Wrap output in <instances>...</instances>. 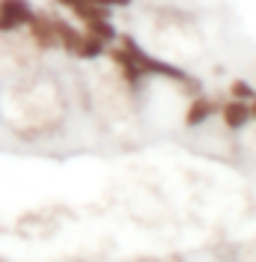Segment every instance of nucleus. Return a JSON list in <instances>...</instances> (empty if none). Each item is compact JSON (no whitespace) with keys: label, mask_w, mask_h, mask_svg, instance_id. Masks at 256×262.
<instances>
[{"label":"nucleus","mask_w":256,"mask_h":262,"mask_svg":"<svg viewBox=\"0 0 256 262\" xmlns=\"http://www.w3.org/2000/svg\"><path fill=\"white\" fill-rule=\"evenodd\" d=\"M229 98H236V101H253L256 98V86L250 81L239 78V81L229 83Z\"/></svg>","instance_id":"obj_5"},{"label":"nucleus","mask_w":256,"mask_h":262,"mask_svg":"<svg viewBox=\"0 0 256 262\" xmlns=\"http://www.w3.org/2000/svg\"><path fill=\"white\" fill-rule=\"evenodd\" d=\"M218 111H221V101H215V98L197 93V96L188 101V111H185V125H188V128H200V125H203V122H208L211 116H218Z\"/></svg>","instance_id":"obj_4"},{"label":"nucleus","mask_w":256,"mask_h":262,"mask_svg":"<svg viewBox=\"0 0 256 262\" xmlns=\"http://www.w3.org/2000/svg\"><path fill=\"white\" fill-rule=\"evenodd\" d=\"M42 57L24 30L0 33V86H18L42 75Z\"/></svg>","instance_id":"obj_1"},{"label":"nucleus","mask_w":256,"mask_h":262,"mask_svg":"<svg viewBox=\"0 0 256 262\" xmlns=\"http://www.w3.org/2000/svg\"><path fill=\"white\" fill-rule=\"evenodd\" d=\"M250 116H253V119H256V98H253V101H250Z\"/></svg>","instance_id":"obj_6"},{"label":"nucleus","mask_w":256,"mask_h":262,"mask_svg":"<svg viewBox=\"0 0 256 262\" xmlns=\"http://www.w3.org/2000/svg\"><path fill=\"white\" fill-rule=\"evenodd\" d=\"M218 116H221V122H224L226 131H241L244 125L253 122V116H250V101H236V98L221 101Z\"/></svg>","instance_id":"obj_3"},{"label":"nucleus","mask_w":256,"mask_h":262,"mask_svg":"<svg viewBox=\"0 0 256 262\" xmlns=\"http://www.w3.org/2000/svg\"><path fill=\"white\" fill-rule=\"evenodd\" d=\"M33 6L30 0H0V33H18L30 24Z\"/></svg>","instance_id":"obj_2"}]
</instances>
